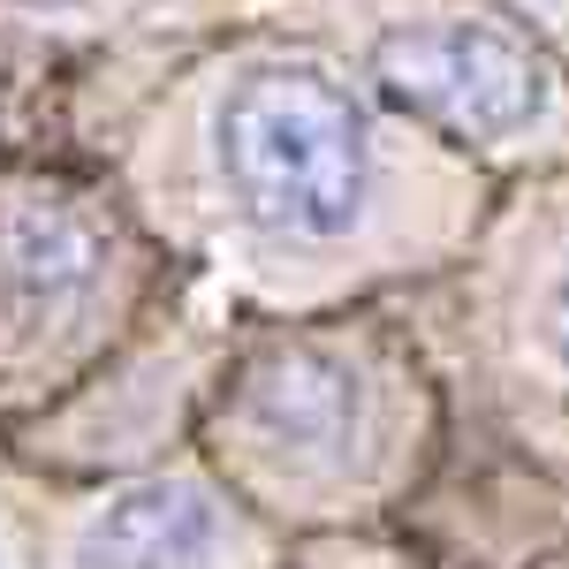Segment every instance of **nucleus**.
Masks as SVG:
<instances>
[{
	"label": "nucleus",
	"instance_id": "nucleus-1",
	"mask_svg": "<svg viewBox=\"0 0 569 569\" xmlns=\"http://www.w3.org/2000/svg\"><path fill=\"white\" fill-rule=\"evenodd\" d=\"M213 168L236 213L289 243H342L372 206L365 107L319 69H251L220 91Z\"/></svg>",
	"mask_w": 569,
	"mask_h": 569
},
{
	"label": "nucleus",
	"instance_id": "nucleus-2",
	"mask_svg": "<svg viewBox=\"0 0 569 569\" xmlns=\"http://www.w3.org/2000/svg\"><path fill=\"white\" fill-rule=\"evenodd\" d=\"M372 84L440 130L493 144L539 122L547 61L493 23H388L372 39Z\"/></svg>",
	"mask_w": 569,
	"mask_h": 569
},
{
	"label": "nucleus",
	"instance_id": "nucleus-3",
	"mask_svg": "<svg viewBox=\"0 0 569 569\" xmlns=\"http://www.w3.org/2000/svg\"><path fill=\"white\" fill-rule=\"evenodd\" d=\"M220 501L190 479H144L122 486L84 531L77 569H213L220 562Z\"/></svg>",
	"mask_w": 569,
	"mask_h": 569
},
{
	"label": "nucleus",
	"instance_id": "nucleus-4",
	"mask_svg": "<svg viewBox=\"0 0 569 569\" xmlns=\"http://www.w3.org/2000/svg\"><path fill=\"white\" fill-rule=\"evenodd\" d=\"M243 418L259 426L281 456H311V463H342L365 426V388L342 357L319 350H281L266 357L243 388Z\"/></svg>",
	"mask_w": 569,
	"mask_h": 569
},
{
	"label": "nucleus",
	"instance_id": "nucleus-5",
	"mask_svg": "<svg viewBox=\"0 0 569 569\" xmlns=\"http://www.w3.org/2000/svg\"><path fill=\"white\" fill-rule=\"evenodd\" d=\"M107 266V243L77 206L53 198H23L16 213L0 220V281L23 311H69L91 297Z\"/></svg>",
	"mask_w": 569,
	"mask_h": 569
},
{
	"label": "nucleus",
	"instance_id": "nucleus-6",
	"mask_svg": "<svg viewBox=\"0 0 569 569\" xmlns=\"http://www.w3.org/2000/svg\"><path fill=\"white\" fill-rule=\"evenodd\" d=\"M555 319H562V342H569V266H562V281H555Z\"/></svg>",
	"mask_w": 569,
	"mask_h": 569
},
{
	"label": "nucleus",
	"instance_id": "nucleus-7",
	"mask_svg": "<svg viewBox=\"0 0 569 569\" xmlns=\"http://www.w3.org/2000/svg\"><path fill=\"white\" fill-rule=\"evenodd\" d=\"M23 8H69V0H23Z\"/></svg>",
	"mask_w": 569,
	"mask_h": 569
}]
</instances>
